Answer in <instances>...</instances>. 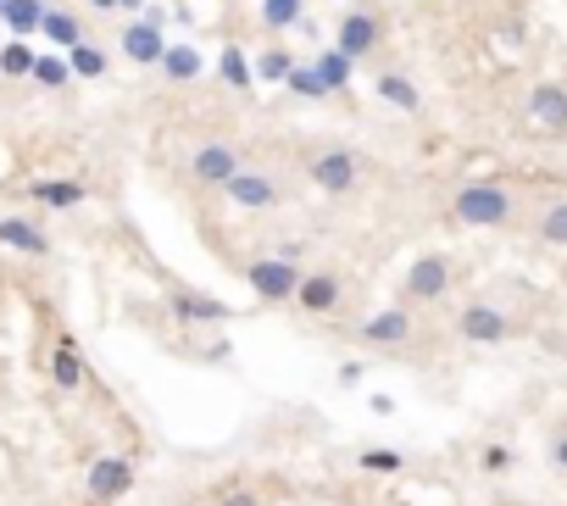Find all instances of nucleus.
Masks as SVG:
<instances>
[{
    "mask_svg": "<svg viewBox=\"0 0 567 506\" xmlns=\"http://www.w3.org/2000/svg\"><path fill=\"white\" fill-rule=\"evenodd\" d=\"M335 45H340L351 62H367L378 45H385V17L367 12V7H351V12L340 17V28H335Z\"/></svg>",
    "mask_w": 567,
    "mask_h": 506,
    "instance_id": "10",
    "label": "nucleus"
},
{
    "mask_svg": "<svg viewBox=\"0 0 567 506\" xmlns=\"http://www.w3.org/2000/svg\"><path fill=\"white\" fill-rule=\"evenodd\" d=\"M94 12H123V0H89Z\"/></svg>",
    "mask_w": 567,
    "mask_h": 506,
    "instance_id": "36",
    "label": "nucleus"
},
{
    "mask_svg": "<svg viewBox=\"0 0 567 506\" xmlns=\"http://www.w3.org/2000/svg\"><path fill=\"white\" fill-rule=\"evenodd\" d=\"M524 128L540 134V140H567V84L540 78L524 96Z\"/></svg>",
    "mask_w": 567,
    "mask_h": 506,
    "instance_id": "6",
    "label": "nucleus"
},
{
    "mask_svg": "<svg viewBox=\"0 0 567 506\" xmlns=\"http://www.w3.org/2000/svg\"><path fill=\"white\" fill-rule=\"evenodd\" d=\"M223 195H228L234 212H278L284 206V178L273 167H262V162H245L223 184Z\"/></svg>",
    "mask_w": 567,
    "mask_h": 506,
    "instance_id": "5",
    "label": "nucleus"
},
{
    "mask_svg": "<svg viewBox=\"0 0 567 506\" xmlns=\"http://www.w3.org/2000/svg\"><path fill=\"white\" fill-rule=\"evenodd\" d=\"M217 78L228 89H240V96H251V89H256V56H245L240 45H223V51H217Z\"/></svg>",
    "mask_w": 567,
    "mask_h": 506,
    "instance_id": "16",
    "label": "nucleus"
},
{
    "mask_svg": "<svg viewBox=\"0 0 567 506\" xmlns=\"http://www.w3.org/2000/svg\"><path fill=\"white\" fill-rule=\"evenodd\" d=\"M0 12H7V0H0Z\"/></svg>",
    "mask_w": 567,
    "mask_h": 506,
    "instance_id": "38",
    "label": "nucleus"
},
{
    "mask_svg": "<svg viewBox=\"0 0 567 506\" xmlns=\"http://www.w3.org/2000/svg\"><path fill=\"white\" fill-rule=\"evenodd\" d=\"M373 89H378V101H385V106H395V112H406V117H417L423 112V89H417V78L412 73H378L373 78Z\"/></svg>",
    "mask_w": 567,
    "mask_h": 506,
    "instance_id": "14",
    "label": "nucleus"
},
{
    "mask_svg": "<svg viewBox=\"0 0 567 506\" xmlns=\"http://www.w3.org/2000/svg\"><path fill=\"white\" fill-rule=\"evenodd\" d=\"M301 67V56L290 45H262L256 51V84H290V73Z\"/></svg>",
    "mask_w": 567,
    "mask_h": 506,
    "instance_id": "18",
    "label": "nucleus"
},
{
    "mask_svg": "<svg viewBox=\"0 0 567 506\" xmlns=\"http://www.w3.org/2000/svg\"><path fill=\"white\" fill-rule=\"evenodd\" d=\"M51 374H56V384H62V390H78V384H84V362H78V345H73V340H62V345H56Z\"/></svg>",
    "mask_w": 567,
    "mask_h": 506,
    "instance_id": "27",
    "label": "nucleus"
},
{
    "mask_svg": "<svg viewBox=\"0 0 567 506\" xmlns=\"http://www.w3.org/2000/svg\"><path fill=\"white\" fill-rule=\"evenodd\" d=\"M67 62H73V78H106V51H101V45H89V39L73 45Z\"/></svg>",
    "mask_w": 567,
    "mask_h": 506,
    "instance_id": "26",
    "label": "nucleus"
},
{
    "mask_svg": "<svg viewBox=\"0 0 567 506\" xmlns=\"http://www.w3.org/2000/svg\"><path fill=\"white\" fill-rule=\"evenodd\" d=\"M0 245L28 251V256H45V251H51V240H45L34 223H23V217H0Z\"/></svg>",
    "mask_w": 567,
    "mask_h": 506,
    "instance_id": "21",
    "label": "nucleus"
},
{
    "mask_svg": "<svg viewBox=\"0 0 567 506\" xmlns=\"http://www.w3.org/2000/svg\"><path fill=\"white\" fill-rule=\"evenodd\" d=\"M217 506H262V495L251 484H228V490H217Z\"/></svg>",
    "mask_w": 567,
    "mask_h": 506,
    "instance_id": "32",
    "label": "nucleus"
},
{
    "mask_svg": "<svg viewBox=\"0 0 567 506\" xmlns=\"http://www.w3.org/2000/svg\"><path fill=\"white\" fill-rule=\"evenodd\" d=\"M534 240L551 245V251H567V195H551L534 212Z\"/></svg>",
    "mask_w": 567,
    "mask_h": 506,
    "instance_id": "17",
    "label": "nucleus"
},
{
    "mask_svg": "<svg viewBox=\"0 0 567 506\" xmlns=\"http://www.w3.org/2000/svg\"><path fill=\"white\" fill-rule=\"evenodd\" d=\"M34 201L62 212V206H78V201H84V190H78V184H62V178H51V184H34Z\"/></svg>",
    "mask_w": 567,
    "mask_h": 506,
    "instance_id": "28",
    "label": "nucleus"
},
{
    "mask_svg": "<svg viewBox=\"0 0 567 506\" xmlns=\"http://www.w3.org/2000/svg\"><path fill=\"white\" fill-rule=\"evenodd\" d=\"M301 173H306V184L312 190H323V195H356L362 184H367V156L356 151V146H312L306 156H301Z\"/></svg>",
    "mask_w": 567,
    "mask_h": 506,
    "instance_id": "1",
    "label": "nucleus"
},
{
    "mask_svg": "<svg viewBox=\"0 0 567 506\" xmlns=\"http://www.w3.org/2000/svg\"><path fill=\"white\" fill-rule=\"evenodd\" d=\"M345 301H351V290H345V279H340L335 267H306L301 273V290H295V306L301 312H312V317H340Z\"/></svg>",
    "mask_w": 567,
    "mask_h": 506,
    "instance_id": "7",
    "label": "nucleus"
},
{
    "mask_svg": "<svg viewBox=\"0 0 567 506\" xmlns=\"http://www.w3.org/2000/svg\"><path fill=\"white\" fill-rule=\"evenodd\" d=\"M517 212H524L517 190H506V184H495V178L462 184V190L451 195V223L456 228H506Z\"/></svg>",
    "mask_w": 567,
    "mask_h": 506,
    "instance_id": "2",
    "label": "nucleus"
},
{
    "mask_svg": "<svg viewBox=\"0 0 567 506\" xmlns=\"http://www.w3.org/2000/svg\"><path fill=\"white\" fill-rule=\"evenodd\" d=\"M123 56H128L134 67H162V56H167L162 23H156V17H134V23L123 28Z\"/></svg>",
    "mask_w": 567,
    "mask_h": 506,
    "instance_id": "12",
    "label": "nucleus"
},
{
    "mask_svg": "<svg viewBox=\"0 0 567 506\" xmlns=\"http://www.w3.org/2000/svg\"><path fill=\"white\" fill-rule=\"evenodd\" d=\"M451 284H456V262L445 251H423V256H412L406 279H401V301L406 306H440L451 295Z\"/></svg>",
    "mask_w": 567,
    "mask_h": 506,
    "instance_id": "4",
    "label": "nucleus"
},
{
    "mask_svg": "<svg viewBox=\"0 0 567 506\" xmlns=\"http://www.w3.org/2000/svg\"><path fill=\"white\" fill-rule=\"evenodd\" d=\"M301 262H290L284 251H262L245 262V284L256 290V301L267 306H295V290H301Z\"/></svg>",
    "mask_w": 567,
    "mask_h": 506,
    "instance_id": "3",
    "label": "nucleus"
},
{
    "mask_svg": "<svg viewBox=\"0 0 567 506\" xmlns=\"http://www.w3.org/2000/svg\"><path fill=\"white\" fill-rule=\"evenodd\" d=\"M479 468H484V473H506V468H512V451H506V445H484V451H479Z\"/></svg>",
    "mask_w": 567,
    "mask_h": 506,
    "instance_id": "33",
    "label": "nucleus"
},
{
    "mask_svg": "<svg viewBox=\"0 0 567 506\" xmlns=\"http://www.w3.org/2000/svg\"><path fill=\"white\" fill-rule=\"evenodd\" d=\"M45 0H7V12H0V23H7L17 39H28V34H39V23H45Z\"/></svg>",
    "mask_w": 567,
    "mask_h": 506,
    "instance_id": "22",
    "label": "nucleus"
},
{
    "mask_svg": "<svg viewBox=\"0 0 567 506\" xmlns=\"http://www.w3.org/2000/svg\"><path fill=\"white\" fill-rule=\"evenodd\" d=\"M551 468H556V473L567 479V429H562V434L551 440Z\"/></svg>",
    "mask_w": 567,
    "mask_h": 506,
    "instance_id": "34",
    "label": "nucleus"
},
{
    "mask_svg": "<svg viewBox=\"0 0 567 506\" xmlns=\"http://www.w3.org/2000/svg\"><path fill=\"white\" fill-rule=\"evenodd\" d=\"M456 334L467 340V345H506L512 334H517V324L495 306V301H467L462 306V317H456Z\"/></svg>",
    "mask_w": 567,
    "mask_h": 506,
    "instance_id": "8",
    "label": "nucleus"
},
{
    "mask_svg": "<svg viewBox=\"0 0 567 506\" xmlns=\"http://www.w3.org/2000/svg\"><path fill=\"white\" fill-rule=\"evenodd\" d=\"M284 89H290L295 101H328V96H335V89H328V78H323V67H317V62H301V67L290 73V84H284Z\"/></svg>",
    "mask_w": 567,
    "mask_h": 506,
    "instance_id": "24",
    "label": "nucleus"
},
{
    "mask_svg": "<svg viewBox=\"0 0 567 506\" xmlns=\"http://www.w3.org/2000/svg\"><path fill=\"white\" fill-rule=\"evenodd\" d=\"M34 62H39V56L28 51L23 39H12L7 51H0V73H7V78H34Z\"/></svg>",
    "mask_w": 567,
    "mask_h": 506,
    "instance_id": "29",
    "label": "nucleus"
},
{
    "mask_svg": "<svg viewBox=\"0 0 567 506\" xmlns=\"http://www.w3.org/2000/svg\"><path fill=\"white\" fill-rule=\"evenodd\" d=\"M340 384H345V390L362 384V362H340Z\"/></svg>",
    "mask_w": 567,
    "mask_h": 506,
    "instance_id": "35",
    "label": "nucleus"
},
{
    "mask_svg": "<svg viewBox=\"0 0 567 506\" xmlns=\"http://www.w3.org/2000/svg\"><path fill=\"white\" fill-rule=\"evenodd\" d=\"M417 306H406V301H390L385 312H373L367 324H362V345H378V351H401V345H412L417 340V317H412Z\"/></svg>",
    "mask_w": 567,
    "mask_h": 506,
    "instance_id": "9",
    "label": "nucleus"
},
{
    "mask_svg": "<svg viewBox=\"0 0 567 506\" xmlns=\"http://www.w3.org/2000/svg\"><path fill=\"white\" fill-rule=\"evenodd\" d=\"M162 73H167L173 84H196V78H206V56L196 51V45H167Z\"/></svg>",
    "mask_w": 567,
    "mask_h": 506,
    "instance_id": "19",
    "label": "nucleus"
},
{
    "mask_svg": "<svg viewBox=\"0 0 567 506\" xmlns=\"http://www.w3.org/2000/svg\"><path fill=\"white\" fill-rule=\"evenodd\" d=\"M256 17H262L267 34L301 28V23H306V0H256Z\"/></svg>",
    "mask_w": 567,
    "mask_h": 506,
    "instance_id": "20",
    "label": "nucleus"
},
{
    "mask_svg": "<svg viewBox=\"0 0 567 506\" xmlns=\"http://www.w3.org/2000/svg\"><path fill=\"white\" fill-rule=\"evenodd\" d=\"M317 67H323V78H328V89H335V96H340V89H351V78H356V62L340 51V45H323V51H317Z\"/></svg>",
    "mask_w": 567,
    "mask_h": 506,
    "instance_id": "25",
    "label": "nucleus"
},
{
    "mask_svg": "<svg viewBox=\"0 0 567 506\" xmlns=\"http://www.w3.org/2000/svg\"><path fill=\"white\" fill-rule=\"evenodd\" d=\"M356 468H362V473H401L406 456H401V451H385V445H373V451L356 456Z\"/></svg>",
    "mask_w": 567,
    "mask_h": 506,
    "instance_id": "30",
    "label": "nucleus"
},
{
    "mask_svg": "<svg viewBox=\"0 0 567 506\" xmlns=\"http://www.w3.org/2000/svg\"><path fill=\"white\" fill-rule=\"evenodd\" d=\"M240 167H245V156L234 151L228 140H201L196 151H189V178L206 184V190H223V184L240 173Z\"/></svg>",
    "mask_w": 567,
    "mask_h": 506,
    "instance_id": "11",
    "label": "nucleus"
},
{
    "mask_svg": "<svg viewBox=\"0 0 567 506\" xmlns=\"http://www.w3.org/2000/svg\"><path fill=\"white\" fill-rule=\"evenodd\" d=\"M123 12H146V0H123Z\"/></svg>",
    "mask_w": 567,
    "mask_h": 506,
    "instance_id": "37",
    "label": "nucleus"
},
{
    "mask_svg": "<svg viewBox=\"0 0 567 506\" xmlns=\"http://www.w3.org/2000/svg\"><path fill=\"white\" fill-rule=\"evenodd\" d=\"M39 34L51 39V45H62V51H73V45L84 39V23H78V12L51 7V12H45V23H39Z\"/></svg>",
    "mask_w": 567,
    "mask_h": 506,
    "instance_id": "23",
    "label": "nucleus"
},
{
    "mask_svg": "<svg viewBox=\"0 0 567 506\" xmlns=\"http://www.w3.org/2000/svg\"><path fill=\"white\" fill-rule=\"evenodd\" d=\"M128 490H134V463H123V456H101L89 468V501H117Z\"/></svg>",
    "mask_w": 567,
    "mask_h": 506,
    "instance_id": "13",
    "label": "nucleus"
},
{
    "mask_svg": "<svg viewBox=\"0 0 567 506\" xmlns=\"http://www.w3.org/2000/svg\"><path fill=\"white\" fill-rule=\"evenodd\" d=\"M167 306H173V317H184V324H228V306L201 295V290H178Z\"/></svg>",
    "mask_w": 567,
    "mask_h": 506,
    "instance_id": "15",
    "label": "nucleus"
},
{
    "mask_svg": "<svg viewBox=\"0 0 567 506\" xmlns=\"http://www.w3.org/2000/svg\"><path fill=\"white\" fill-rule=\"evenodd\" d=\"M34 78H39L45 89H62V84L73 78V62H62V56H39V62H34Z\"/></svg>",
    "mask_w": 567,
    "mask_h": 506,
    "instance_id": "31",
    "label": "nucleus"
}]
</instances>
